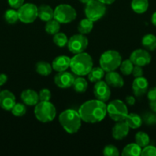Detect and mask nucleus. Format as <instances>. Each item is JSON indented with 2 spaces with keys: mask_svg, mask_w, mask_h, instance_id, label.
Here are the masks:
<instances>
[{
  "mask_svg": "<svg viewBox=\"0 0 156 156\" xmlns=\"http://www.w3.org/2000/svg\"><path fill=\"white\" fill-rule=\"evenodd\" d=\"M78 112L83 121L88 123H99L106 116V105L98 99L87 101L80 107Z\"/></svg>",
  "mask_w": 156,
  "mask_h": 156,
  "instance_id": "1",
  "label": "nucleus"
},
{
  "mask_svg": "<svg viewBox=\"0 0 156 156\" xmlns=\"http://www.w3.org/2000/svg\"><path fill=\"white\" fill-rule=\"evenodd\" d=\"M93 62L91 56L84 52L75 54L70 59V69L72 73L78 76H84L88 75L93 68Z\"/></svg>",
  "mask_w": 156,
  "mask_h": 156,
  "instance_id": "2",
  "label": "nucleus"
},
{
  "mask_svg": "<svg viewBox=\"0 0 156 156\" xmlns=\"http://www.w3.org/2000/svg\"><path fill=\"white\" fill-rule=\"evenodd\" d=\"M81 121L82 119L79 112L74 110H65L59 116V123L67 133L74 134L77 133L81 126Z\"/></svg>",
  "mask_w": 156,
  "mask_h": 156,
  "instance_id": "3",
  "label": "nucleus"
},
{
  "mask_svg": "<svg viewBox=\"0 0 156 156\" xmlns=\"http://www.w3.org/2000/svg\"><path fill=\"white\" fill-rule=\"evenodd\" d=\"M121 62L122 56L120 53L116 50H107L104 52L99 58V65L106 73L115 71L120 66Z\"/></svg>",
  "mask_w": 156,
  "mask_h": 156,
  "instance_id": "4",
  "label": "nucleus"
},
{
  "mask_svg": "<svg viewBox=\"0 0 156 156\" xmlns=\"http://www.w3.org/2000/svg\"><path fill=\"white\" fill-rule=\"evenodd\" d=\"M35 116L38 121L48 123L56 117V108L50 101H40L35 105Z\"/></svg>",
  "mask_w": 156,
  "mask_h": 156,
  "instance_id": "5",
  "label": "nucleus"
},
{
  "mask_svg": "<svg viewBox=\"0 0 156 156\" xmlns=\"http://www.w3.org/2000/svg\"><path fill=\"white\" fill-rule=\"evenodd\" d=\"M107 114L110 118L116 122L123 121L128 115L126 105L121 100H113L106 105Z\"/></svg>",
  "mask_w": 156,
  "mask_h": 156,
  "instance_id": "6",
  "label": "nucleus"
},
{
  "mask_svg": "<svg viewBox=\"0 0 156 156\" xmlns=\"http://www.w3.org/2000/svg\"><path fill=\"white\" fill-rule=\"evenodd\" d=\"M76 18V10L70 5H59L54 10V18L60 24H69L74 21Z\"/></svg>",
  "mask_w": 156,
  "mask_h": 156,
  "instance_id": "7",
  "label": "nucleus"
},
{
  "mask_svg": "<svg viewBox=\"0 0 156 156\" xmlns=\"http://www.w3.org/2000/svg\"><path fill=\"white\" fill-rule=\"evenodd\" d=\"M84 12H85L87 18L94 22L102 18L105 15L106 8V5L101 2L98 0H93L86 4Z\"/></svg>",
  "mask_w": 156,
  "mask_h": 156,
  "instance_id": "8",
  "label": "nucleus"
},
{
  "mask_svg": "<svg viewBox=\"0 0 156 156\" xmlns=\"http://www.w3.org/2000/svg\"><path fill=\"white\" fill-rule=\"evenodd\" d=\"M19 21L24 24H31L38 18V7L32 3L23 4L18 9Z\"/></svg>",
  "mask_w": 156,
  "mask_h": 156,
  "instance_id": "9",
  "label": "nucleus"
},
{
  "mask_svg": "<svg viewBox=\"0 0 156 156\" xmlns=\"http://www.w3.org/2000/svg\"><path fill=\"white\" fill-rule=\"evenodd\" d=\"M68 50L73 54H77L84 52L88 46V39L84 34H79L72 36L67 42Z\"/></svg>",
  "mask_w": 156,
  "mask_h": 156,
  "instance_id": "10",
  "label": "nucleus"
},
{
  "mask_svg": "<svg viewBox=\"0 0 156 156\" xmlns=\"http://www.w3.org/2000/svg\"><path fill=\"white\" fill-rule=\"evenodd\" d=\"M129 59L134 65L143 67L151 62V56L147 50L138 49L131 53Z\"/></svg>",
  "mask_w": 156,
  "mask_h": 156,
  "instance_id": "11",
  "label": "nucleus"
},
{
  "mask_svg": "<svg viewBox=\"0 0 156 156\" xmlns=\"http://www.w3.org/2000/svg\"><path fill=\"white\" fill-rule=\"evenodd\" d=\"M93 94L96 99L106 103L110 99L111 91L106 82L101 80L95 83L94 88H93Z\"/></svg>",
  "mask_w": 156,
  "mask_h": 156,
  "instance_id": "12",
  "label": "nucleus"
},
{
  "mask_svg": "<svg viewBox=\"0 0 156 156\" xmlns=\"http://www.w3.org/2000/svg\"><path fill=\"white\" fill-rule=\"evenodd\" d=\"M75 77L72 73L68 72H60L55 76L54 83L61 88H68L73 85Z\"/></svg>",
  "mask_w": 156,
  "mask_h": 156,
  "instance_id": "13",
  "label": "nucleus"
},
{
  "mask_svg": "<svg viewBox=\"0 0 156 156\" xmlns=\"http://www.w3.org/2000/svg\"><path fill=\"white\" fill-rule=\"evenodd\" d=\"M15 96L9 90L0 91V108L5 111H11L15 105Z\"/></svg>",
  "mask_w": 156,
  "mask_h": 156,
  "instance_id": "14",
  "label": "nucleus"
},
{
  "mask_svg": "<svg viewBox=\"0 0 156 156\" xmlns=\"http://www.w3.org/2000/svg\"><path fill=\"white\" fill-rule=\"evenodd\" d=\"M133 94L136 97H140L145 94L148 89V82L143 76L135 78L132 85Z\"/></svg>",
  "mask_w": 156,
  "mask_h": 156,
  "instance_id": "15",
  "label": "nucleus"
},
{
  "mask_svg": "<svg viewBox=\"0 0 156 156\" xmlns=\"http://www.w3.org/2000/svg\"><path fill=\"white\" fill-rule=\"evenodd\" d=\"M129 129V126L127 125L125 120L119 121L113 126V130H112V135H113V138L116 140H123L128 134Z\"/></svg>",
  "mask_w": 156,
  "mask_h": 156,
  "instance_id": "16",
  "label": "nucleus"
},
{
  "mask_svg": "<svg viewBox=\"0 0 156 156\" xmlns=\"http://www.w3.org/2000/svg\"><path fill=\"white\" fill-rule=\"evenodd\" d=\"M21 99L23 103L29 106H35L39 102L38 94L33 89H26L21 94Z\"/></svg>",
  "mask_w": 156,
  "mask_h": 156,
  "instance_id": "17",
  "label": "nucleus"
},
{
  "mask_svg": "<svg viewBox=\"0 0 156 156\" xmlns=\"http://www.w3.org/2000/svg\"><path fill=\"white\" fill-rule=\"evenodd\" d=\"M70 59L67 56H57L52 62V68L58 73L66 71L70 67Z\"/></svg>",
  "mask_w": 156,
  "mask_h": 156,
  "instance_id": "18",
  "label": "nucleus"
},
{
  "mask_svg": "<svg viewBox=\"0 0 156 156\" xmlns=\"http://www.w3.org/2000/svg\"><path fill=\"white\" fill-rule=\"evenodd\" d=\"M106 82L109 86L121 88L124 85V80L122 76L115 71L108 72L105 76Z\"/></svg>",
  "mask_w": 156,
  "mask_h": 156,
  "instance_id": "19",
  "label": "nucleus"
},
{
  "mask_svg": "<svg viewBox=\"0 0 156 156\" xmlns=\"http://www.w3.org/2000/svg\"><path fill=\"white\" fill-rule=\"evenodd\" d=\"M38 18L43 21H48L54 18V10L47 5H41L38 7Z\"/></svg>",
  "mask_w": 156,
  "mask_h": 156,
  "instance_id": "20",
  "label": "nucleus"
},
{
  "mask_svg": "<svg viewBox=\"0 0 156 156\" xmlns=\"http://www.w3.org/2000/svg\"><path fill=\"white\" fill-rule=\"evenodd\" d=\"M142 118L136 113L128 114L126 118L125 119V122L127 123L130 129H138L142 124Z\"/></svg>",
  "mask_w": 156,
  "mask_h": 156,
  "instance_id": "21",
  "label": "nucleus"
},
{
  "mask_svg": "<svg viewBox=\"0 0 156 156\" xmlns=\"http://www.w3.org/2000/svg\"><path fill=\"white\" fill-rule=\"evenodd\" d=\"M148 0H132V9L137 14L145 13L148 10Z\"/></svg>",
  "mask_w": 156,
  "mask_h": 156,
  "instance_id": "22",
  "label": "nucleus"
},
{
  "mask_svg": "<svg viewBox=\"0 0 156 156\" xmlns=\"http://www.w3.org/2000/svg\"><path fill=\"white\" fill-rule=\"evenodd\" d=\"M142 44L146 50L154 51L156 50V36L152 34H147L142 37Z\"/></svg>",
  "mask_w": 156,
  "mask_h": 156,
  "instance_id": "23",
  "label": "nucleus"
},
{
  "mask_svg": "<svg viewBox=\"0 0 156 156\" xmlns=\"http://www.w3.org/2000/svg\"><path fill=\"white\" fill-rule=\"evenodd\" d=\"M142 153V147L137 143H129L125 146L122 152L123 156H139Z\"/></svg>",
  "mask_w": 156,
  "mask_h": 156,
  "instance_id": "24",
  "label": "nucleus"
},
{
  "mask_svg": "<svg viewBox=\"0 0 156 156\" xmlns=\"http://www.w3.org/2000/svg\"><path fill=\"white\" fill-rule=\"evenodd\" d=\"M105 75V71L101 67H95L92 68L90 73H88V79L93 83L101 81Z\"/></svg>",
  "mask_w": 156,
  "mask_h": 156,
  "instance_id": "25",
  "label": "nucleus"
},
{
  "mask_svg": "<svg viewBox=\"0 0 156 156\" xmlns=\"http://www.w3.org/2000/svg\"><path fill=\"white\" fill-rule=\"evenodd\" d=\"M93 28V21L89 18H84L80 21L78 24V31L82 34H87L90 33Z\"/></svg>",
  "mask_w": 156,
  "mask_h": 156,
  "instance_id": "26",
  "label": "nucleus"
},
{
  "mask_svg": "<svg viewBox=\"0 0 156 156\" xmlns=\"http://www.w3.org/2000/svg\"><path fill=\"white\" fill-rule=\"evenodd\" d=\"M36 72L39 75L43 76H47L51 73L52 69V66L50 63L44 61H40V62H37L36 64Z\"/></svg>",
  "mask_w": 156,
  "mask_h": 156,
  "instance_id": "27",
  "label": "nucleus"
},
{
  "mask_svg": "<svg viewBox=\"0 0 156 156\" xmlns=\"http://www.w3.org/2000/svg\"><path fill=\"white\" fill-rule=\"evenodd\" d=\"M72 86L76 92L84 93L87 91V88H88V83L84 78L78 77L74 79V82H73Z\"/></svg>",
  "mask_w": 156,
  "mask_h": 156,
  "instance_id": "28",
  "label": "nucleus"
},
{
  "mask_svg": "<svg viewBox=\"0 0 156 156\" xmlns=\"http://www.w3.org/2000/svg\"><path fill=\"white\" fill-rule=\"evenodd\" d=\"M61 28V24L58 22L54 18L47 21L45 24V31L50 35H54L55 34L58 33Z\"/></svg>",
  "mask_w": 156,
  "mask_h": 156,
  "instance_id": "29",
  "label": "nucleus"
},
{
  "mask_svg": "<svg viewBox=\"0 0 156 156\" xmlns=\"http://www.w3.org/2000/svg\"><path fill=\"white\" fill-rule=\"evenodd\" d=\"M135 140H136V143H137L142 148H144L145 146H148L150 143L149 136L147 133H145V132H142V131L138 132L136 134Z\"/></svg>",
  "mask_w": 156,
  "mask_h": 156,
  "instance_id": "30",
  "label": "nucleus"
},
{
  "mask_svg": "<svg viewBox=\"0 0 156 156\" xmlns=\"http://www.w3.org/2000/svg\"><path fill=\"white\" fill-rule=\"evenodd\" d=\"M5 20L10 24H15L19 20L18 11L15 10V9H8L5 13Z\"/></svg>",
  "mask_w": 156,
  "mask_h": 156,
  "instance_id": "31",
  "label": "nucleus"
},
{
  "mask_svg": "<svg viewBox=\"0 0 156 156\" xmlns=\"http://www.w3.org/2000/svg\"><path fill=\"white\" fill-rule=\"evenodd\" d=\"M53 41L58 47H64L66 44H67L68 39L65 34L62 33V32H58L54 35Z\"/></svg>",
  "mask_w": 156,
  "mask_h": 156,
  "instance_id": "32",
  "label": "nucleus"
},
{
  "mask_svg": "<svg viewBox=\"0 0 156 156\" xmlns=\"http://www.w3.org/2000/svg\"><path fill=\"white\" fill-rule=\"evenodd\" d=\"M120 71L125 76H129L132 74L134 64L132 62L130 59H125V60L122 61L120 65Z\"/></svg>",
  "mask_w": 156,
  "mask_h": 156,
  "instance_id": "33",
  "label": "nucleus"
},
{
  "mask_svg": "<svg viewBox=\"0 0 156 156\" xmlns=\"http://www.w3.org/2000/svg\"><path fill=\"white\" fill-rule=\"evenodd\" d=\"M11 111H12V114L15 117H22L27 112V108L24 104L15 103Z\"/></svg>",
  "mask_w": 156,
  "mask_h": 156,
  "instance_id": "34",
  "label": "nucleus"
},
{
  "mask_svg": "<svg viewBox=\"0 0 156 156\" xmlns=\"http://www.w3.org/2000/svg\"><path fill=\"white\" fill-rule=\"evenodd\" d=\"M103 155L106 156H118L119 155V152L113 145H107L103 149Z\"/></svg>",
  "mask_w": 156,
  "mask_h": 156,
  "instance_id": "35",
  "label": "nucleus"
},
{
  "mask_svg": "<svg viewBox=\"0 0 156 156\" xmlns=\"http://www.w3.org/2000/svg\"><path fill=\"white\" fill-rule=\"evenodd\" d=\"M141 155L142 156H156V147L154 146H145L142 149V153Z\"/></svg>",
  "mask_w": 156,
  "mask_h": 156,
  "instance_id": "36",
  "label": "nucleus"
},
{
  "mask_svg": "<svg viewBox=\"0 0 156 156\" xmlns=\"http://www.w3.org/2000/svg\"><path fill=\"white\" fill-rule=\"evenodd\" d=\"M38 96L40 101H49L51 98V92L47 88H43L40 91Z\"/></svg>",
  "mask_w": 156,
  "mask_h": 156,
  "instance_id": "37",
  "label": "nucleus"
},
{
  "mask_svg": "<svg viewBox=\"0 0 156 156\" xmlns=\"http://www.w3.org/2000/svg\"><path fill=\"white\" fill-rule=\"evenodd\" d=\"M155 117L156 116L154 114H152V113H147L146 114L144 115L142 120H144L145 123H146L147 124L151 125L155 123Z\"/></svg>",
  "mask_w": 156,
  "mask_h": 156,
  "instance_id": "38",
  "label": "nucleus"
},
{
  "mask_svg": "<svg viewBox=\"0 0 156 156\" xmlns=\"http://www.w3.org/2000/svg\"><path fill=\"white\" fill-rule=\"evenodd\" d=\"M132 76H134L135 78L142 77V76H143V69H142V67L139 66L134 65L132 72Z\"/></svg>",
  "mask_w": 156,
  "mask_h": 156,
  "instance_id": "39",
  "label": "nucleus"
},
{
  "mask_svg": "<svg viewBox=\"0 0 156 156\" xmlns=\"http://www.w3.org/2000/svg\"><path fill=\"white\" fill-rule=\"evenodd\" d=\"M24 0H8V3L9 5L15 9H18L23 4Z\"/></svg>",
  "mask_w": 156,
  "mask_h": 156,
  "instance_id": "40",
  "label": "nucleus"
},
{
  "mask_svg": "<svg viewBox=\"0 0 156 156\" xmlns=\"http://www.w3.org/2000/svg\"><path fill=\"white\" fill-rule=\"evenodd\" d=\"M147 97H148L149 101L156 100V87L155 88H151L148 90V93H147Z\"/></svg>",
  "mask_w": 156,
  "mask_h": 156,
  "instance_id": "41",
  "label": "nucleus"
},
{
  "mask_svg": "<svg viewBox=\"0 0 156 156\" xmlns=\"http://www.w3.org/2000/svg\"><path fill=\"white\" fill-rule=\"evenodd\" d=\"M125 102H126L127 105L132 106V105H134L135 103H136V99L133 96L128 95L125 98Z\"/></svg>",
  "mask_w": 156,
  "mask_h": 156,
  "instance_id": "42",
  "label": "nucleus"
},
{
  "mask_svg": "<svg viewBox=\"0 0 156 156\" xmlns=\"http://www.w3.org/2000/svg\"><path fill=\"white\" fill-rule=\"evenodd\" d=\"M7 81H8V76H6V74L1 73V74H0V86L4 85L7 82Z\"/></svg>",
  "mask_w": 156,
  "mask_h": 156,
  "instance_id": "43",
  "label": "nucleus"
},
{
  "mask_svg": "<svg viewBox=\"0 0 156 156\" xmlns=\"http://www.w3.org/2000/svg\"><path fill=\"white\" fill-rule=\"evenodd\" d=\"M149 106L150 108L151 109V111H152L153 112L156 113V100L149 101Z\"/></svg>",
  "mask_w": 156,
  "mask_h": 156,
  "instance_id": "44",
  "label": "nucleus"
},
{
  "mask_svg": "<svg viewBox=\"0 0 156 156\" xmlns=\"http://www.w3.org/2000/svg\"><path fill=\"white\" fill-rule=\"evenodd\" d=\"M98 1L101 2L103 3V4L105 5H111L113 4L116 0H98Z\"/></svg>",
  "mask_w": 156,
  "mask_h": 156,
  "instance_id": "45",
  "label": "nucleus"
},
{
  "mask_svg": "<svg viewBox=\"0 0 156 156\" xmlns=\"http://www.w3.org/2000/svg\"><path fill=\"white\" fill-rule=\"evenodd\" d=\"M151 21L153 25H154L156 27V12L153 13L152 16H151Z\"/></svg>",
  "mask_w": 156,
  "mask_h": 156,
  "instance_id": "46",
  "label": "nucleus"
},
{
  "mask_svg": "<svg viewBox=\"0 0 156 156\" xmlns=\"http://www.w3.org/2000/svg\"><path fill=\"white\" fill-rule=\"evenodd\" d=\"M80 1L82 3H84V4H87V3L93 1V0H80Z\"/></svg>",
  "mask_w": 156,
  "mask_h": 156,
  "instance_id": "47",
  "label": "nucleus"
},
{
  "mask_svg": "<svg viewBox=\"0 0 156 156\" xmlns=\"http://www.w3.org/2000/svg\"><path fill=\"white\" fill-rule=\"evenodd\" d=\"M155 123H156V117H155Z\"/></svg>",
  "mask_w": 156,
  "mask_h": 156,
  "instance_id": "48",
  "label": "nucleus"
},
{
  "mask_svg": "<svg viewBox=\"0 0 156 156\" xmlns=\"http://www.w3.org/2000/svg\"></svg>",
  "mask_w": 156,
  "mask_h": 156,
  "instance_id": "49",
  "label": "nucleus"
}]
</instances>
